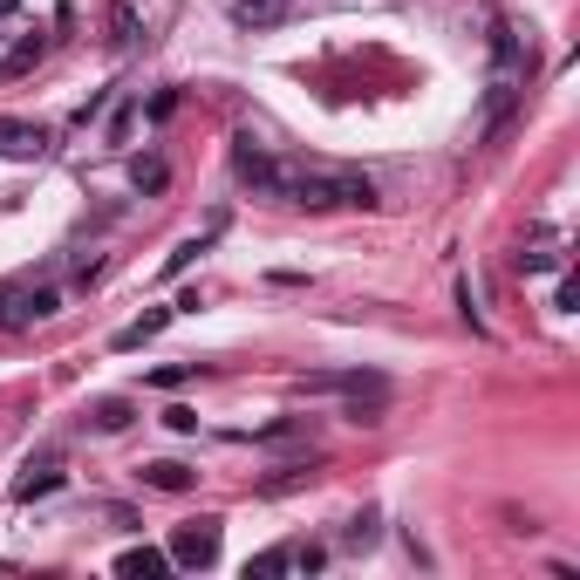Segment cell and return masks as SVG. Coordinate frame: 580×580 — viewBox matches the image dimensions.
<instances>
[{
  "instance_id": "cell-6",
  "label": "cell",
  "mask_w": 580,
  "mask_h": 580,
  "mask_svg": "<svg viewBox=\"0 0 580 580\" xmlns=\"http://www.w3.org/2000/svg\"><path fill=\"white\" fill-rule=\"evenodd\" d=\"M526 68V34L513 21H492V83H519Z\"/></svg>"
},
{
  "instance_id": "cell-19",
  "label": "cell",
  "mask_w": 580,
  "mask_h": 580,
  "mask_svg": "<svg viewBox=\"0 0 580 580\" xmlns=\"http://www.w3.org/2000/svg\"><path fill=\"white\" fill-rule=\"evenodd\" d=\"M34 62H42V34H34V42H21V49H14L8 62H0V75H28Z\"/></svg>"
},
{
  "instance_id": "cell-8",
  "label": "cell",
  "mask_w": 580,
  "mask_h": 580,
  "mask_svg": "<svg viewBox=\"0 0 580 580\" xmlns=\"http://www.w3.org/2000/svg\"><path fill=\"white\" fill-rule=\"evenodd\" d=\"M315 478H321V464H315V457H294V464H281L274 478H260V498H287V492L315 485Z\"/></svg>"
},
{
  "instance_id": "cell-2",
  "label": "cell",
  "mask_w": 580,
  "mask_h": 580,
  "mask_svg": "<svg viewBox=\"0 0 580 580\" xmlns=\"http://www.w3.org/2000/svg\"><path fill=\"white\" fill-rule=\"evenodd\" d=\"M232 171H240V184L260 191V199H287L294 178H300V165H281L274 150H260L253 137H232Z\"/></svg>"
},
{
  "instance_id": "cell-18",
  "label": "cell",
  "mask_w": 580,
  "mask_h": 580,
  "mask_svg": "<svg viewBox=\"0 0 580 580\" xmlns=\"http://www.w3.org/2000/svg\"><path fill=\"white\" fill-rule=\"evenodd\" d=\"M130 184H137V191H165V184H171L165 158H137V165H130Z\"/></svg>"
},
{
  "instance_id": "cell-7",
  "label": "cell",
  "mask_w": 580,
  "mask_h": 580,
  "mask_svg": "<svg viewBox=\"0 0 580 580\" xmlns=\"http://www.w3.org/2000/svg\"><path fill=\"white\" fill-rule=\"evenodd\" d=\"M137 478H144L150 492H191V485H199V472H191V464H178V457H150Z\"/></svg>"
},
{
  "instance_id": "cell-15",
  "label": "cell",
  "mask_w": 580,
  "mask_h": 580,
  "mask_svg": "<svg viewBox=\"0 0 580 580\" xmlns=\"http://www.w3.org/2000/svg\"><path fill=\"white\" fill-rule=\"evenodd\" d=\"M165 328H171V307H150V315H144V321H130L124 335H116V348H144L150 335H165Z\"/></svg>"
},
{
  "instance_id": "cell-25",
  "label": "cell",
  "mask_w": 580,
  "mask_h": 580,
  "mask_svg": "<svg viewBox=\"0 0 580 580\" xmlns=\"http://www.w3.org/2000/svg\"><path fill=\"white\" fill-rule=\"evenodd\" d=\"M14 8H21V0H0V14H14Z\"/></svg>"
},
{
  "instance_id": "cell-10",
  "label": "cell",
  "mask_w": 580,
  "mask_h": 580,
  "mask_svg": "<svg viewBox=\"0 0 580 580\" xmlns=\"http://www.w3.org/2000/svg\"><path fill=\"white\" fill-rule=\"evenodd\" d=\"M49 492H62V472H55L49 457H42V464H28V472L14 478V498H21V506H34V498H49Z\"/></svg>"
},
{
  "instance_id": "cell-3",
  "label": "cell",
  "mask_w": 580,
  "mask_h": 580,
  "mask_svg": "<svg viewBox=\"0 0 580 580\" xmlns=\"http://www.w3.org/2000/svg\"><path fill=\"white\" fill-rule=\"evenodd\" d=\"M49 315H62V294L55 287H28V281L0 287V335H21V328L49 321Z\"/></svg>"
},
{
  "instance_id": "cell-24",
  "label": "cell",
  "mask_w": 580,
  "mask_h": 580,
  "mask_svg": "<svg viewBox=\"0 0 580 580\" xmlns=\"http://www.w3.org/2000/svg\"><path fill=\"white\" fill-rule=\"evenodd\" d=\"M184 376H191V362H171V369H158V376H150V382H158V390H178Z\"/></svg>"
},
{
  "instance_id": "cell-4",
  "label": "cell",
  "mask_w": 580,
  "mask_h": 580,
  "mask_svg": "<svg viewBox=\"0 0 580 580\" xmlns=\"http://www.w3.org/2000/svg\"><path fill=\"white\" fill-rule=\"evenodd\" d=\"M219 539H225V519H184L171 532V567H212L219 560Z\"/></svg>"
},
{
  "instance_id": "cell-11",
  "label": "cell",
  "mask_w": 580,
  "mask_h": 580,
  "mask_svg": "<svg viewBox=\"0 0 580 580\" xmlns=\"http://www.w3.org/2000/svg\"><path fill=\"white\" fill-rule=\"evenodd\" d=\"M294 14V0H232V21L240 28H274Z\"/></svg>"
},
{
  "instance_id": "cell-16",
  "label": "cell",
  "mask_w": 580,
  "mask_h": 580,
  "mask_svg": "<svg viewBox=\"0 0 580 580\" xmlns=\"http://www.w3.org/2000/svg\"><path fill=\"white\" fill-rule=\"evenodd\" d=\"M287 567H294V547H266V553L246 560V580H274V573H287Z\"/></svg>"
},
{
  "instance_id": "cell-1",
  "label": "cell",
  "mask_w": 580,
  "mask_h": 580,
  "mask_svg": "<svg viewBox=\"0 0 580 580\" xmlns=\"http://www.w3.org/2000/svg\"><path fill=\"white\" fill-rule=\"evenodd\" d=\"M287 205L300 212H335V205H356V212H376V184L362 171H300Z\"/></svg>"
},
{
  "instance_id": "cell-12",
  "label": "cell",
  "mask_w": 580,
  "mask_h": 580,
  "mask_svg": "<svg viewBox=\"0 0 580 580\" xmlns=\"http://www.w3.org/2000/svg\"><path fill=\"white\" fill-rule=\"evenodd\" d=\"M171 567V553H158V547H130V553H116V573L124 580H158Z\"/></svg>"
},
{
  "instance_id": "cell-9",
  "label": "cell",
  "mask_w": 580,
  "mask_h": 580,
  "mask_svg": "<svg viewBox=\"0 0 580 580\" xmlns=\"http://www.w3.org/2000/svg\"><path fill=\"white\" fill-rule=\"evenodd\" d=\"M109 42L116 49H137L144 42V8H137V0H109Z\"/></svg>"
},
{
  "instance_id": "cell-21",
  "label": "cell",
  "mask_w": 580,
  "mask_h": 580,
  "mask_svg": "<svg viewBox=\"0 0 580 580\" xmlns=\"http://www.w3.org/2000/svg\"><path fill=\"white\" fill-rule=\"evenodd\" d=\"M199 253H205V240H184V246H178V253L165 260V274H184V266H191V260H199Z\"/></svg>"
},
{
  "instance_id": "cell-14",
  "label": "cell",
  "mask_w": 580,
  "mask_h": 580,
  "mask_svg": "<svg viewBox=\"0 0 580 580\" xmlns=\"http://www.w3.org/2000/svg\"><path fill=\"white\" fill-rule=\"evenodd\" d=\"M130 416H137V410H130V397H103V403L89 410V423H96L103 437H116V431H130Z\"/></svg>"
},
{
  "instance_id": "cell-17",
  "label": "cell",
  "mask_w": 580,
  "mask_h": 580,
  "mask_svg": "<svg viewBox=\"0 0 580 580\" xmlns=\"http://www.w3.org/2000/svg\"><path fill=\"white\" fill-rule=\"evenodd\" d=\"M382 410H390V397H348V423H356V431H376V423H382Z\"/></svg>"
},
{
  "instance_id": "cell-13",
  "label": "cell",
  "mask_w": 580,
  "mask_h": 580,
  "mask_svg": "<svg viewBox=\"0 0 580 580\" xmlns=\"http://www.w3.org/2000/svg\"><path fill=\"white\" fill-rule=\"evenodd\" d=\"M376 532H382V513H376V506H362L356 519L341 526V547H348V553H369V547H376Z\"/></svg>"
},
{
  "instance_id": "cell-22",
  "label": "cell",
  "mask_w": 580,
  "mask_h": 580,
  "mask_svg": "<svg viewBox=\"0 0 580 580\" xmlns=\"http://www.w3.org/2000/svg\"><path fill=\"white\" fill-rule=\"evenodd\" d=\"M294 567H300V573H321V567H328V547H294Z\"/></svg>"
},
{
  "instance_id": "cell-5",
  "label": "cell",
  "mask_w": 580,
  "mask_h": 580,
  "mask_svg": "<svg viewBox=\"0 0 580 580\" xmlns=\"http://www.w3.org/2000/svg\"><path fill=\"white\" fill-rule=\"evenodd\" d=\"M0 158H14V165L49 158V130L28 124V116H0Z\"/></svg>"
},
{
  "instance_id": "cell-23",
  "label": "cell",
  "mask_w": 580,
  "mask_h": 580,
  "mask_svg": "<svg viewBox=\"0 0 580 580\" xmlns=\"http://www.w3.org/2000/svg\"><path fill=\"white\" fill-rule=\"evenodd\" d=\"M165 423H171V431H199V410H184V403H171V410H165Z\"/></svg>"
},
{
  "instance_id": "cell-20",
  "label": "cell",
  "mask_w": 580,
  "mask_h": 580,
  "mask_svg": "<svg viewBox=\"0 0 580 580\" xmlns=\"http://www.w3.org/2000/svg\"><path fill=\"white\" fill-rule=\"evenodd\" d=\"M547 266H567V253H553V246H532V253H519V274H547Z\"/></svg>"
}]
</instances>
